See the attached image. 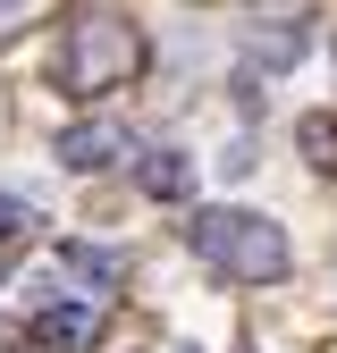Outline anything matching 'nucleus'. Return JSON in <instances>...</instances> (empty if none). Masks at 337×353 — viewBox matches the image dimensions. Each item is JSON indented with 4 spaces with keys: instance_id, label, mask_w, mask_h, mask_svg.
<instances>
[{
    "instance_id": "nucleus-1",
    "label": "nucleus",
    "mask_w": 337,
    "mask_h": 353,
    "mask_svg": "<svg viewBox=\"0 0 337 353\" xmlns=\"http://www.w3.org/2000/svg\"><path fill=\"white\" fill-rule=\"evenodd\" d=\"M126 76H144V34L126 26L118 9H93V17H76L59 34V51H51V84L76 101H93V93H118Z\"/></svg>"
},
{
    "instance_id": "nucleus-2",
    "label": "nucleus",
    "mask_w": 337,
    "mask_h": 353,
    "mask_svg": "<svg viewBox=\"0 0 337 353\" xmlns=\"http://www.w3.org/2000/svg\"><path fill=\"white\" fill-rule=\"evenodd\" d=\"M186 236H194V252H202L220 278H244V286H278V278L295 270L287 228L262 219V210H202Z\"/></svg>"
},
{
    "instance_id": "nucleus-3",
    "label": "nucleus",
    "mask_w": 337,
    "mask_h": 353,
    "mask_svg": "<svg viewBox=\"0 0 337 353\" xmlns=\"http://www.w3.org/2000/svg\"><path fill=\"white\" fill-rule=\"evenodd\" d=\"M59 160H68L76 176H102V168H118V160H135V135L110 126V118H76L68 135H59Z\"/></svg>"
},
{
    "instance_id": "nucleus-4",
    "label": "nucleus",
    "mask_w": 337,
    "mask_h": 353,
    "mask_svg": "<svg viewBox=\"0 0 337 353\" xmlns=\"http://www.w3.org/2000/svg\"><path fill=\"white\" fill-rule=\"evenodd\" d=\"M59 286H76V303H102L126 286V261L102 244H59Z\"/></svg>"
},
{
    "instance_id": "nucleus-5",
    "label": "nucleus",
    "mask_w": 337,
    "mask_h": 353,
    "mask_svg": "<svg viewBox=\"0 0 337 353\" xmlns=\"http://www.w3.org/2000/svg\"><path fill=\"white\" fill-rule=\"evenodd\" d=\"M304 51H312V26H304V17L244 26V59H253V68H304Z\"/></svg>"
},
{
    "instance_id": "nucleus-6",
    "label": "nucleus",
    "mask_w": 337,
    "mask_h": 353,
    "mask_svg": "<svg viewBox=\"0 0 337 353\" xmlns=\"http://www.w3.org/2000/svg\"><path fill=\"white\" fill-rule=\"evenodd\" d=\"M93 336H102V303H51L34 320V345H51V353H84Z\"/></svg>"
},
{
    "instance_id": "nucleus-7",
    "label": "nucleus",
    "mask_w": 337,
    "mask_h": 353,
    "mask_svg": "<svg viewBox=\"0 0 337 353\" xmlns=\"http://www.w3.org/2000/svg\"><path fill=\"white\" fill-rule=\"evenodd\" d=\"M135 185H144L152 202H186V194H194V160L168 152V143H160V152H135Z\"/></svg>"
},
{
    "instance_id": "nucleus-8",
    "label": "nucleus",
    "mask_w": 337,
    "mask_h": 353,
    "mask_svg": "<svg viewBox=\"0 0 337 353\" xmlns=\"http://www.w3.org/2000/svg\"><path fill=\"white\" fill-rule=\"evenodd\" d=\"M295 143H304V152H312L320 168H337V118H329V110H312L304 126H295Z\"/></svg>"
},
{
    "instance_id": "nucleus-9",
    "label": "nucleus",
    "mask_w": 337,
    "mask_h": 353,
    "mask_svg": "<svg viewBox=\"0 0 337 353\" xmlns=\"http://www.w3.org/2000/svg\"><path fill=\"white\" fill-rule=\"evenodd\" d=\"M17 228H34V210H26V202H17V194H0V244H9V236H17Z\"/></svg>"
},
{
    "instance_id": "nucleus-10",
    "label": "nucleus",
    "mask_w": 337,
    "mask_h": 353,
    "mask_svg": "<svg viewBox=\"0 0 337 353\" xmlns=\"http://www.w3.org/2000/svg\"><path fill=\"white\" fill-rule=\"evenodd\" d=\"M244 9H270V0H244Z\"/></svg>"
},
{
    "instance_id": "nucleus-11",
    "label": "nucleus",
    "mask_w": 337,
    "mask_h": 353,
    "mask_svg": "<svg viewBox=\"0 0 337 353\" xmlns=\"http://www.w3.org/2000/svg\"><path fill=\"white\" fill-rule=\"evenodd\" d=\"M177 353H186V345H177Z\"/></svg>"
}]
</instances>
